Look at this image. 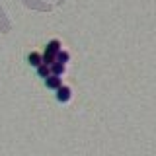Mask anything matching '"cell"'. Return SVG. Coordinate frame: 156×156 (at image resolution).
Listing matches in <instances>:
<instances>
[{
    "label": "cell",
    "mask_w": 156,
    "mask_h": 156,
    "mask_svg": "<svg viewBox=\"0 0 156 156\" xmlns=\"http://www.w3.org/2000/svg\"><path fill=\"white\" fill-rule=\"evenodd\" d=\"M45 84H47V88L58 90V88L62 86V78H61V76H55V74H49V76L45 78Z\"/></svg>",
    "instance_id": "6da1fadb"
},
{
    "label": "cell",
    "mask_w": 156,
    "mask_h": 156,
    "mask_svg": "<svg viewBox=\"0 0 156 156\" xmlns=\"http://www.w3.org/2000/svg\"><path fill=\"white\" fill-rule=\"evenodd\" d=\"M70 96H72V90L68 86H65V84L57 90V100L58 101H68V100H70Z\"/></svg>",
    "instance_id": "7a4b0ae2"
},
{
    "label": "cell",
    "mask_w": 156,
    "mask_h": 156,
    "mask_svg": "<svg viewBox=\"0 0 156 156\" xmlns=\"http://www.w3.org/2000/svg\"><path fill=\"white\" fill-rule=\"evenodd\" d=\"M27 61H29V65H31V66H35V68H37V66L43 62V58H41V53H37V51H31V53L27 55Z\"/></svg>",
    "instance_id": "3957f363"
},
{
    "label": "cell",
    "mask_w": 156,
    "mask_h": 156,
    "mask_svg": "<svg viewBox=\"0 0 156 156\" xmlns=\"http://www.w3.org/2000/svg\"><path fill=\"white\" fill-rule=\"evenodd\" d=\"M43 58V65H49L51 66L53 62H57V53H53V51H49V49H45V53L41 55Z\"/></svg>",
    "instance_id": "277c9868"
},
{
    "label": "cell",
    "mask_w": 156,
    "mask_h": 156,
    "mask_svg": "<svg viewBox=\"0 0 156 156\" xmlns=\"http://www.w3.org/2000/svg\"><path fill=\"white\" fill-rule=\"evenodd\" d=\"M62 72H65V65H62V62H53V65H51V74L61 76Z\"/></svg>",
    "instance_id": "5b68a950"
},
{
    "label": "cell",
    "mask_w": 156,
    "mask_h": 156,
    "mask_svg": "<svg viewBox=\"0 0 156 156\" xmlns=\"http://www.w3.org/2000/svg\"><path fill=\"white\" fill-rule=\"evenodd\" d=\"M37 74L41 76V78H47L49 74H51V66H49V65H43V62H41V65L37 66Z\"/></svg>",
    "instance_id": "8992f818"
},
{
    "label": "cell",
    "mask_w": 156,
    "mask_h": 156,
    "mask_svg": "<svg viewBox=\"0 0 156 156\" xmlns=\"http://www.w3.org/2000/svg\"><path fill=\"white\" fill-rule=\"evenodd\" d=\"M68 61H70L68 51H62V49H61V51L57 53V62H62V65H65V62H68Z\"/></svg>",
    "instance_id": "52a82bcc"
},
{
    "label": "cell",
    "mask_w": 156,
    "mask_h": 156,
    "mask_svg": "<svg viewBox=\"0 0 156 156\" xmlns=\"http://www.w3.org/2000/svg\"><path fill=\"white\" fill-rule=\"evenodd\" d=\"M47 49H49V51H53V53H58V51H61V41H58V39H53V41H49Z\"/></svg>",
    "instance_id": "ba28073f"
}]
</instances>
